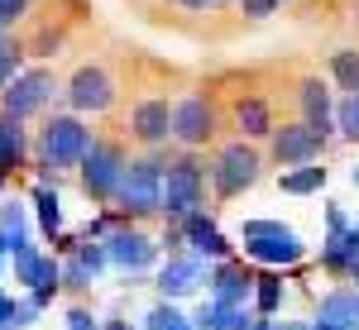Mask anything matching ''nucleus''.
<instances>
[{
	"mask_svg": "<svg viewBox=\"0 0 359 330\" xmlns=\"http://www.w3.org/2000/svg\"><path fill=\"white\" fill-rule=\"evenodd\" d=\"M326 177H331V167L306 163V167H287V172L278 177V187H283V196H316L326 187Z\"/></svg>",
	"mask_w": 359,
	"mask_h": 330,
	"instance_id": "20",
	"label": "nucleus"
},
{
	"mask_svg": "<svg viewBox=\"0 0 359 330\" xmlns=\"http://www.w3.org/2000/svg\"><path fill=\"white\" fill-rule=\"evenodd\" d=\"M0 235L10 240V249L29 245V211H25V201H5V206H0Z\"/></svg>",
	"mask_w": 359,
	"mask_h": 330,
	"instance_id": "23",
	"label": "nucleus"
},
{
	"mask_svg": "<svg viewBox=\"0 0 359 330\" xmlns=\"http://www.w3.org/2000/svg\"><path fill=\"white\" fill-rule=\"evenodd\" d=\"M350 182H355V187H359V163H355V172H350Z\"/></svg>",
	"mask_w": 359,
	"mask_h": 330,
	"instance_id": "41",
	"label": "nucleus"
},
{
	"mask_svg": "<svg viewBox=\"0 0 359 330\" xmlns=\"http://www.w3.org/2000/svg\"><path fill=\"white\" fill-rule=\"evenodd\" d=\"M335 130L350 139V144H359V91H350V96L335 106Z\"/></svg>",
	"mask_w": 359,
	"mask_h": 330,
	"instance_id": "27",
	"label": "nucleus"
},
{
	"mask_svg": "<svg viewBox=\"0 0 359 330\" xmlns=\"http://www.w3.org/2000/svg\"><path fill=\"white\" fill-rule=\"evenodd\" d=\"M182 240H187V254H196V259H211V263H221V259H235V245L221 235V225L206 216V211H196V216H187L182 225Z\"/></svg>",
	"mask_w": 359,
	"mask_h": 330,
	"instance_id": "15",
	"label": "nucleus"
},
{
	"mask_svg": "<svg viewBox=\"0 0 359 330\" xmlns=\"http://www.w3.org/2000/svg\"><path fill=\"white\" fill-rule=\"evenodd\" d=\"M196 211H206V167L196 163L192 153H177L163 167V206H158V216L168 225H182Z\"/></svg>",
	"mask_w": 359,
	"mask_h": 330,
	"instance_id": "2",
	"label": "nucleus"
},
{
	"mask_svg": "<svg viewBox=\"0 0 359 330\" xmlns=\"http://www.w3.org/2000/svg\"><path fill=\"white\" fill-rule=\"evenodd\" d=\"M240 10H245L249 20H269L278 5H273V0H240Z\"/></svg>",
	"mask_w": 359,
	"mask_h": 330,
	"instance_id": "33",
	"label": "nucleus"
},
{
	"mask_svg": "<svg viewBox=\"0 0 359 330\" xmlns=\"http://www.w3.org/2000/svg\"><path fill=\"white\" fill-rule=\"evenodd\" d=\"M345 245L355 249V259H359V220H355V225H350V230H345Z\"/></svg>",
	"mask_w": 359,
	"mask_h": 330,
	"instance_id": "36",
	"label": "nucleus"
},
{
	"mask_svg": "<svg viewBox=\"0 0 359 330\" xmlns=\"http://www.w3.org/2000/svg\"><path fill=\"white\" fill-rule=\"evenodd\" d=\"M101 245H106V254H111V268H120L125 277H144L154 263H158V254H163L158 240H154L149 230H139L135 220H120Z\"/></svg>",
	"mask_w": 359,
	"mask_h": 330,
	"instance_id": "6",
	"label": "nucleus"
},
{
	"mask_svg": "<svg viewBox=\"0 0 359 330\" xmlns=\"http://www.w3.org/2000/svg\"><path fill=\"white\" fill-rule=\"evenodd\" d=\"M326 153V135H316L311 125L292 120V125H278L273 139H269V158L278 167H306V163H321Z\"/></svg>",
	"mask_w": 359,
	"mask_h": 330,
	"instance_id": "7",
	"label": "nucleus"
},
{
	"mask_svg": "<svg viewBox=\"0 0 359 330\" xmlns=\"http://www.w3.org/2000/svg\"><path fill=\"white\" fill-rule=\"evenodd\" d=\"M283 297H287V287H283V273L264 268V273L254 277V311H259V316H269V321H273L278 311H283Z\"/></svg>",
	"mask_w": 359,
	"mask_h": 330,
	"instance_id": "22",
	"label": "nucleus"
},
{
	"mask_svg": "<svg viewBox=\"0 0 359 330\" xmlns=\"http://www.w3.org/2000/svg\"><path fill=\"white\" fill-rule=\"evenodd\" d=\"M29 5H34V0H0V34L20 25V20L29 15Z\"/></svg>",
	"mask_w": 359,
	"mask_h": 330,
	"instance_id": "30",
	"label": "nucleus"
},
{
	"mask_svg": "<svg viewBox=\"0 0 359 330\" xmlns=\"http://www.w3.org/2000/svg\"><path fill=\"white\" fill-rule=\"evenodd\" d=\"M91 149V130H86L77 115H53L39 135V163L62 172V167H77Z\"/></svg>",
	"mask_w": 359,
	"mask_h": 330,
	"instance_id": "5",
	"label": "nucleus"
},
{
	"mask_svg": "<svg viewBox=\"0 0 359 330\" xmlns=\"http://www.w3.org/2000/svg\"><path fill=\"white\" fill-rule=\"evenodd\" d=\"M34 216H39V230H43L48 240L62 235V201H57L53 182H39V187H34Z\"/></svg>",
	"mask_w": 359,
	"mask_h": 330,
	"instance_id": "21",
	"label": "nucleus"
},
{
	"mask_svg": "<svg viewBox=\"0 0 359 330\" xmlns=\"http://www.w3.org/2000/svg\"><path fill=\"white\" fill-rule=\"evenodd\" d=\"M273 5H287V0H273Z\"/></svg>",
	"mask_w": 359,
	"mask_h": 330,
	"instance_id": "43",
	"label": "nucleus"
},
{
	"mask_svg": "<svg viewBox=\"0 0 359 330\" xmlns=\"http://www.w3.org/2000/svg\"><path fill=\"white\" fill-rule=\"evenodd\" d=\"M297 110H302V125H311L316 135L331 139V130H335V101H331V91H326L321 77H306V82L297 86Z\"/></svg>",
	"mask_w": 359,
	"mask_h": 330,
	"instance_id": "16",
	"label": "nucleus"
},
{
	"mask_svg": "<svg viewBox=\"0 0 359 330\" xmlns=\"http://www.w3.org/2000/svg\"><path fill=\"white\" fill-rule=\"evenodd\" d=\"M20 72H25V53H20V43L0 39V86H10Z\"/></svg>",
	"mask_w": 359,
	"mask_h": 330,
	"instance_id": "28",
	"label": "nucleus"
},
{
	"mask_svg": "<svg viewBox=\"0 0 359 330\" xmlns=\"http://www.w3.org/2000/svg\"><path fill=\"white\" fill-rule=\"evenodd\" d=\"M177 5H187V10H206V5H216V0H177Z\"/></svg>",
	"mask_w": 359,
	"mask_h": 330,
	"instance_id": "38",
	"label": "nucleus"
},
{
	"mask_svg": "<svg viewBox=\"0 0 359 330\" xmlns=\"http://www.w3.org/2000/svg\"><path fill=\"white\" fill-rule=\"evenodd\" d=\"M163 167H168V158H158V153H144V158L125 163L120 192H115V211L125 220L158 216V206H163Z\"/></svg>",
	"mask_w": 359,
	"mask_h": 330,
	"instance_id": "1",
	"label": "nucleus"
},
{
	"mask_svg": "<svg viewBox=\"0 0 359 330\" xmlns=\"http://www.w3.org/2000/svg\"><path fill=\"white\" fill-rule=\"evenodd\" d=\"M125 149L111 144V139H91L86 158L77 163V177H82V196L91 206H115V192H120V177H125Z\"/></svg>",
	"mask_w": 359,
	"mask_h": 330,
	"instance_id": "4",
	"label": "nucleus"
},
{
	"mask_svg": "<svg viewBox=\"0 0 359 330\" xmlns=\"http://www.w3.org/2000/svg\"><path fill=\"white\" fill-rule=\"evenodd\" d=\"M240 249H245V263L273 268V273H283V268H292V263H302V259H306V245H302L297 230L264 235V240H240Z\"/></svg>",
	"mask_w": 359,
	"mask_h": 330,
	"instance_id": "13",
	"label": "nucleus"
},
{
	"mask_svg": "<svg viewBox=\"0 0 359 330\" xmlns=\"http://www.w3.org/2000/svg\"><path fill=\"white\" fill-rule=\"evenodd\" d=\"M355 306H359V292H355V287H335V292H326V297L316 302L311 330H359Z\"/></svg>",
	"mask_w": 359,
	"mask_h": 330,
	"instance_id": "17",
	"label": "nucleus"
},
{
	"mask_svg": "<svg viewBox=\"0 0 359 330\" xmlns=\"http://www.w3.org/2000/svg\"><path fill=\"white\" fill-rule=\"evenodd\" d=\"M331 77L335 86L350 96V91H359V48H340V53L331 57Z\"/></svg>",
	"mask_w": 359,
	"mask_h": 330,
	"instance_id": "25",
	"label": "nucleus"
},
{
	"mask_svg": "<svg viewBox=\"0 0 359 330\" xmlns=\"http://www.w3.org/2000/svg\"><path fill=\"white\" fill-rule=\"evenodd\" d=\"M172 326H187V316L177 311V302H163V297H158V302L144 311V326L139 330H172Z\"/></svg>",
	"mask_w": 359,
	"mask_h": 330,
	"instance_id": "26",
	"label": "nucleus"
},
{
	"mask_svg": "<svg viewBox=\"0 0 359 330\" xmlns=\"http://www.w3.org/2000/svg\"><path fill=\"white\" fill-rule=\"evenodd\" d=\"M235 125H240V139H273V110L269 101H259V96H240L235 101Z\"/></svg>",
	"mask_w": 359,
	"mask_h": 330,
	"instance_id": "18",
	"label": "nucleus"
},
{
	"mask_svg": "<svg viewBox=\"0 0 359 330\" xmlns=\"http://www.w3.org/2000/svg\"><path fill=\"white\" fill-rule=\"evenodd\" d=\"M350 263H355V249L345 245V235H326L321 240V268L335 277H350Z\"/></svg>",
	"mask_w": 359,
	"mask_h": 330,
	"instance_id": "24",
	"label": "nucleus"
},
{
	"mask_svg": "<svg viewBox=\"0 0 359 330\" xmlns=\"http://www.w3.org/2000/svg\"><path fill=\"white\" fill-rule=\"evenodd\" d=\"M67 106L77 110V115H101V110H111L115 106V77L101 62L77 67L72 82H67Z\"/></svg>",
	"mask_w": 359,
	"mask_h": 330,
	"instance_id": "8",
	"label": "nucleus"
},
{
	"mask_svg": "<svg viewBox=\"0 0 359 330\" xmlns=\"http://www.w3.org/2000/svg\"><path fill=\"white\" fill-rule=\"evenodd\" d=\"M350 282H355V292H359V259L350 263Z\"/></svg>",
	"mask_w": 359,
	"mask_h": 330,
	"instance_id": "40",
	"label": "nucleus"
},
{
	"mask_svg": "<svg viewBox=\"0 0 359 330\" xmlns=\"http://www.w3.org/2000/svg\"><path fill=\"white\" fill-rule=\"evenodd\" d=\"M211 135H216V106L206 96H182L172 106V139L182 149H201L211 144Z\"/></svg>",
	"mask_w": 359,
	"mask_h": 330,
	"instance_id": "12",
	"label": "nucleus"
},
{
	"mask_svg": "<svg viewBox=\"0 0 359 330\" xmlns=\"http://www.w3.org/2000/svg\"><path fill=\"white\" fill-rule=\"evenodd\" d=\"M350 225H355V220L340 211V201H326V235H345Z\"/></svg>",
	"mask_w": 359,
	"mask_h": 330,
	"instance_id": "31",
	"label": "nucleus"
},
{
	"mask_svg": "<svg viewBox=\"0 0 359 330\" xmlns=\"http://www.w3.org/2000/svg\"><path fill=\"white\" fill-rule=\"evenodd\" d=\"M206 259H196V254H168V263L158 268V277H154V287H158V297L163 302H177V297H192V292H201V282H206Z\"/></svg>",
	"mask_w": 359,
	"mask_h": 330,
	"instance_id": "11",
	"label": "nucleus"
},
{
	"mask_svg": "<svg viewBox=\"0 0 359 330\" xmlns=\"http://www.w3.org/2000/svg\"><path fill=\"white\" fill-rule=\"evenodd\" d=\"M25 153H29L25 125H20V120H10V115H0V177L25 163Z\"/></svg>",
	"mask_w": 359,
	"mask_h": 330,
	"instance_id": "19",
	"label": "nucleus"
},
{
	"mask_svg": "<svg viewBox=\"0 0 359 330\" xmlns=\"http://www.w3.org/2000/svg\"><path fill=\"white\" fill-rule=\"evenodd\" d=\"M273 330H311V321H273Z\"/></svg>",
	"mask_w": 359,
	"mask_h": 330,
	"instance_id": "37",
	"label": "nucleus"
},
{
	"mask_svg": "<svg viewBox=\"0 0 359 330\" xmlns=\"http://www.w3.org/2000/svg\"><path fill=\"white\" fill-rule=\"evenodd\" d=\"M53 91H57V82L48 67H29V72H20L15 82L5 86V115L10 120H29L34 110H43L53 101Z\"/></svg>",
	"mask_w": 359,
	"mask_h": 330,
	"instance_id": "10",
	"label": "nucleus"
},
{
	"mask_svg": "<svg viewBox=\"0 0 359 330\" xmlns=\"http://www.w3.org/2000/svg\"><path fill=\"white\" fill-rule=\"evenodd\" d=\"M67 330H101V321L86 306H67Z\"/></svg>",
	"mask_w": 359,
	"mask_h": 330,
	"instance_id": "32",
	"label": "nucleus"
},
{
	"mask_svg": "<svg viewBox=\"0 0 359 330\" xmlns=\"http://www.w3.org/2000/svg\"><path fill=\"white\" fill-rule=\"evenodd\" d=\"M10 316H15V297L0 292V330H10Z\"/></svg>",
	"mask_w": 359,
	"mask_h": 330,
	"instance_id": "34",
	"label": "nucleus"
},
{
	"mask_svg": "<svg viewBox=\"0 0 359 330\" xmlns=\"http://www.w3.org/2000/svg\"><path fill=\"white\" fill-rule=\"evenodd\" d=\"M283 230H292V225H283V220H269V216H254L240 225V240H264V235H283Z\"/></svg>",
	"mask_w": 359,
	"mask_h": 330,
	"instance_id": "29",
	"label": "nucleus"
},
{
	"mask_svg": "<svg viewBox=\"0 0 359 330\" xmlns=\"http://www.w3.org/2000/svg\"><path fill=\"white\" fill-rule=\"evenodd\" d=\"M355 321H359V306H355Z\"/></svg>",
	"mask_w": 359,
	"mask_h": 330,
	"instance_id": "44",
	"label": "nucleus"
},
{
	"mask_svg": "<svg viewBox=\"0 0 359 330\" xmlns=\"http://www.w3.org/2000/svg\"><path fill=\"white\" fill-rule=\"evenodd\" d=\"M172 330H192V321H187V326H172Z\"/></svg>",
	"mask_w": 359,
	"mask_h": 330,
	"instance_id": "42",
	"label": "nucleus"
},
{
	"mask_svg": "<svg viewBox=\"0 0 359 330\" xmlns=\"http://www.w3.org/2000/svg\"><path fill=\"white\" fill-rule=\"evenodd\" d=\"M264 177V153L249 144V139H235V144H225L221 153L211 158L206 167V182H211V192L230 201V196H245L254 182Z\"/></svg>",
	"mask_w": 359,
	"mask_h": 330,
	"instance_id": "3",
	"label": "nucleus"
},
{
	"mask_svg": "<svg viewBox=\"0 0 359 330\" xmlns=\"http://www.w3.org/2000/svg\"><path fill=\"white\" fill-rule=\"evenodd\" d=\"M130 135L144 149H163L172 139V106H168V96H149V101H139L130 110Z\"/></svg>",
	"mask_w": 359,
	"mask_h": 330,
	"instance_id": "14",
	"label": "nucleus"
},
{
	"mask_svg": "<svg viewBox=\"0 0 359 330\" xmlns=\"http://www.w3.org/2000/svg\"><path fill=\"white\" fill-rule=\"evenodd\" d=\"M254 268H249L245 259H221V263H211V273H206V292H211V302L221 306H254Z\"/></svg>",
	"mask_w": 359,
	"mask_h": 330,
	"instance_id": "9",
	"label": "nucleus"
},
{
	"mask_svg": "<svg viewBox=\"0 0 359 330\" xmlns=\"http://www.w3.org/2000/svg\"><path fill=\"white\" fill-rule=\"evenodd\" d=\"M101 330H135V326H130L125 316H106V321H101Z\"/></svg>",
	"mask_w": 359,
	"mask_h": 330,
	"instance_id": "35",
	"label": "nucleus"
},
{
	"mask_svg": "<svg viewBox=\"0 0 359 330\" xmlns=\"http://www.w3.org/2000/svg\"><path fill=\"white\" fill-rule=\"evenodd\" d=\"M249 330H273V321H269V316H254V326Z\"/></svg>",
	"mask_w": 359,
	"mask_h": 330,
	"instance_id": "39",
	"label": "nucleus"
}]
</instances>
